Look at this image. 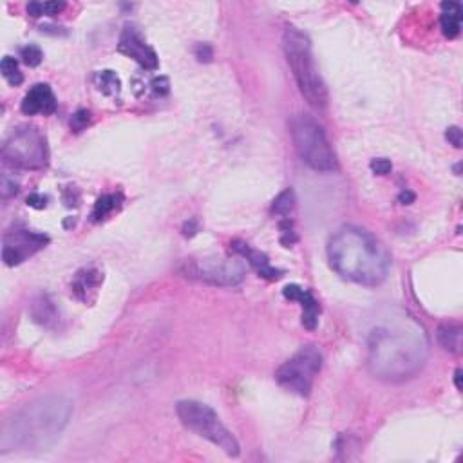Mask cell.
Instances as JSON below:
<instances>
[{"label": "cell", "instance_id": "1", "mask_svg": "<svg viewBox=\"0 0 463 463\" xmlns=\"http://www.w3.org/2000/svg\"><path fill=\"white\" fill-rule=\"evenodd\" d=\"M425 358V333L413 321L376 326L367 338V366L382 380H407L424 367Z\"/></svg>", "mask_w": 463, "mask_h": 463}, {"label": "cell", "instance_id": "2", "mask_svg": "<svg viewBox=\"0 0 463 463\" xmlns=\"http://www.w3.org/2000/svg\"><path fill=\"white\" fill-rule=\"evenodd\" d=\"M73 402L64 395L42 396L8 418L0 431L2 453L45 451L62 436L73 416Z\"/></svg>", "mask_w": 463, "mask_h": 463}, {"label": "cell", "instance_id": "3", "mask_svg": "<svg viewBox=\"0 0 463 463\" xmlns=\"http://www.w3.org/2000/svg\"><path fill=\"white\" fill-rule=\"evenodd\" d=\"M327 259L342 279L362 286H378L391 270V254L369 230L346 224L327 241Z\"/></svg>", "mask_w": 463, "mask_h": 463}, {"label": "cell", "instance_id": "4", "mask_svg": "<svg viewBox=\"0 0 463 463\" xmlns=\"http://www.w3.org/2000/svg\"><path fill=\"white\" fill-rule=\"evenodd\" d=\"M283 49L301 94L313 109H326L327 89L313 60L310 39L297 28H286L283 34Z\"/></svg>", "mask_w": 463, "mask_h": 463}, {"label": "cell", "instance_id": "5", "mask_svg": "<svg viewBox=\"0 0 463 463\" xmlns=\"http://www.w3.org/2000/svg\"><path fill=\"white\" fill-rule=\"evenodd\" d=\"M293 145L297 149L301 160L313 171L333 172L336 171V156L332 143L327 140L324 129L315 118L308 114H297L290 122Z\"/></svg>", "mask_w": 463, "mask_h": 463}, {"label": "cell", "instance_id": "6", "mask_svg": "<svg viewBox=\"0 0 463 463\" xmlns=\"http://www.w3.org/2000/svg\"><path fill=\"white\" fill-rule=\"evenodd\" d=\"M176 411L181 424L185 425L186 429L195 433L201 438L208 440L210 444L219 447L224 454L239 456V442L234 434L226 429V425L221 422L217 413L210 405L197 402V400H181Z\"/></svg>", "mask_w": 463, "mask_h": 463}, {"label": "cell", "instance_id": "7", "mask_svg": "<svg viewBox=\"0 0 463 463\" xmlns=\"http://www.w3.org/2000/svg\"><path fill=\"white\" fill-rule=\"evenodd\" d=\"M6 165L22 171H40L49 163L47 140L36 127L22 125L13 129L2 145Z\"/></svg>", "mask_w": 463, "mask_h": 463}, {"label": "cell", "instance_id": "8", "mask_svg": "<svg viewBox=\"0 0 463 463\" xmlns=\"http://www.w3.org/2000/svg\"><path fill=\"white\" fill-rule=\"evenodd\" d=\"M322 355L315 346L299 349L292 358H288L275 373V380L281 387L299 396H308L313 382L321 373Z\"/></svg>", "mask_w": 463, "mask_h": 463}, {"label": "cell", "instance_id": "9", "mask_svg": "<svg viewBox=\"0 0 463 463\" xmlns=\"http://www.w3.org/2000/svg\"><path fill=\"white\" fill-rule=\"evenodd\" d=\"M181 272L185 277L214 286H237L244 279V266L239 261L223 259H191Z\"/></svg>", "mask_w": 463, "mask_h": 463}, {"label": "cell", "instance_id": "10", "mask_svg": "<svg viewBox=\"0 0 463 463\" xmlns=\"http://www.w3.org/2000/svg\"><path fill=\"white\" fill-rule=\"evenodd\" d=\"M47 244L49 237L45 234H39L33 230H13L4 235L2 259L8 266H19Z\"/></svg>", "mask_w": 463, "mask_h": 463}, {"label": "cell", "instance_id": "11", "mask_svg": "<svg viewBox=\"0 0 463 463\" xmlns=\"http://www.w3.org/2000/svg\"><path fill=\"white\" fill-rule=\"evenodd\" d=\"M118 51L129 58H132L136 64L142 65L147 71H156L160 67V58L156 51L147 44L143 36L134 28H125L118 42Z\"/></svg>", "mask_w": 463, "mask_h": 463}, {"label": "cell", "instance_id": "12", "mask_svg": "<svg viewBox=\"0 0 463 463\" xmlns=\"http://www.w3.org/2000/svg\"><path fill=\"white\" fill-rule=\"evenodd\" d=\"M103 283V272L96 266L78 270L71 283V293L83 304H93Z\"/></svg>", "mask_w": 463, "mask_h": 463}, {"label": "cell", "instance_id": "13", "mask_svg": "<svg viewBox=\"0 0 463 463\" xmlns=\"http://www.w3.org/2000/svg\"><path fill=\"white\" fill-rule=\"evenodd\" d=\"M56 98H54L53 91L47 83H36L25 93L24 100H22V112L28 116H34V114H53L56 111Z\"/></svg>", "mask_w": 463, "mask_h": 463}, {"label": "cell", "instance_id": "14", "mask_svg": "<svg viewBox=\"0 0 463 463\" xmlns=\"http://www.w3.org/2000/svg\"><path fill=\"white\" fill-rule=\"evenodd\" d=\"M283 295L288 301H295L303 306V326L306 330H315L319 324V313H321V304L315 301L310 290L299 286V284H288L284 286Z\"/></svg>", "mask_w": 463, "mask_h": 463}, {"label": "cell", "instance_id": "15", "mask_svg": "<svg viewBox=\"0 0 463 463\" xmlns=\"http://www.w3.org/2000/svg\"><path fill=\"white\" fill-rule=\"evenodd\" d=\"M230 248H232L234 254H237L243 259H246L250 266H252V268H254L263 279H268V281H277V279L283 277V270L273 268L272 264H270L268 255L263 254V252H259V250L252 248L250 244L243 243V241H234V243L230 244Z\"/></svg>", "mask_w": 463, "mask_h": 463}, {"label": "cell", "instance_id": "16", "mask_svg": "<svg viewBox=\"0 0 463 463\" xmlns=\"http://www.w3.org/2000/svg\"><path fill=\"white\" fill-rule=\"evenodd\" d=\"M462 6L458 2H444L442 4V17H440V25L442 33L447 39H456L462 30Z\"/></svg>", "mask_w": 463, "mask_h": 463}, {"label": "cell", "instance_id": "17", "mask_svg": "<svg viewBox=\"0 0 463 463\" xmlns=\"http://www.w3.org/2000/svg\"><path fill=\"white\" fill-rule=\"evenodd\" d=\"M31 315H33L34 322H39L42 326H51L53 322H56L58 315H56V308L51 303V299L47 295H42L33 303L31 308Z\"/></svg>", "mask_w": 463, "mask_h": 463}, {"label": "cell", "instance_id": "18", "mask_svg": "<svg viewBox=\"0 0 463 463\" xmlns=\"http://www.w3.org/2000/svg\"><path fill=\"white\" fill-rule=\"evenodd\" d=\"M122 194H103L102 197H98V201L94 203L93 212H91V221L93 223L103 221L109 214H112L114 210L122 206Z\"/></svg>", "mask_w": 463, "mask_h": 463}, {"label": "cell", "instance_id": "19", "mask_svg": "<svg viewBox=\"0 0 463 463\" xmlns=\"http://www.w3.org/2000/svg\"><path fill=\"white\" fill-rule=\"evenodd\" d=\"M438 342L445 352H462V330L454 324H444L438 327Z\"/></svg>", "mask_w": 463, "mask_h": 463}, {"label": "cell", "instance_id": "20", "mask_svg": "<svg viewBox=\"0 0 463 463\" xmlns=\"http://www.w3.org/2000/svg\"><path fill=\"white\" fill-rule=\"evenodd\" d=\"M94 85L105 96H114L122 89V82L118 78V74L111 71V69H105V71H100V73L94 74Z\"/></svg>", "mask_w": 463, "mask_h": 463}, {"label": "cell", "instance_id": "21", "mask_svg": "<svg viewBox=\"0 0 463 463\" xmlns=\"http://www.w3.org/2000/svg\"><path fill=\"white\" fill-rule=\"evenodd\" d=\"M293 208H295V192H293V189H286V191L281 192L272 203V214L281 215V217H286Z\"/></svg>", "mask_w": 463, "mask_h": 463}, {"label": "cell", "instance_id": "22", "mask_svg": "<svg viewBox=\"0 0 463 463\" xmlns=\"http://www.w3.org/2000/svg\"><path fill=\"white\" fill-rule=\"evenodd\" d=\"M0 71H2V76L8 80L10 85L13 87H19L20 83L24 82V76L20 73L19 69V62L15 58H11V56H4L2 58V64H0Z\"/></svg>", "mask_w": 463, "mask_h": 463}, {"label": "cell", "instance_id": "23", "mask_svg": "<svg viewBox=\"0 0 463 463\" xmlns=\"http://www.w3.org/2000/svg\"><path fill=\"white\" fill-rule=\"evenodd\" d=\"M20 58L24 60L25 65H30V67H36V65L42 64V60H44V53H42V49L39 45H25L20 51Z\"/></svg>", "mask_w": 463, "mask_h": 463}, {"label": "cell", "instance_id": "24", "mask_svg": "<svg viewBox=\"0 0 463 463\" xmlns=\"http://www.w3.org/2000/svg\"><path fill=\"white\" fill-rule=\"evenodd\" d=\"M89 123H91V111H87V109H80L71 118V129L74 132H82Z\"/></svg>", "mask_w": 463, "mask_h": 463}, {"label": "cell", "instance_id": "25", "mask_svg": "<svg viewBox=\"0 0 463 463\" xmlns=\"http://www.w3.org/2000/svg\"><path fill=\"white\" fill-rule=\"evenodd\" d=\"M371 171L378 174V176H385V174H389L393 165H391L389 160H385V158H376V160L371 161Z\"/></svg>", "mask_w": 463, "mask_h": 463}, {"label": "cell", "instance_id": "26", "mask_svg": "<svg viewBox=\"0 0 463 463\" xmlns=\"http://www.w3.org/2000/svg\"><path fill=\"white\" fill-rule=\"evenodd\" d=\"M0 192H2V197L8 200L11 195H15L19 192V183L15 180H10L8 176H2V183H0Z\"/></svg>", "mask_w": 463, "mask_h": 463}, {"label": "cell", "instance_id": "27", "mask_svg": "<svg viewBox=\"0 0 463 463\" xmlns=\"http://www.w3.org/2000/svg\"><path fill=\"white\" fill-rule=\"evenodd\" d=\"M152 89H154V93L160 94V96H165L171 91V82L166 76H156V78L152 80Z\"/></svg>", "mask_w": 463, "mask_h": 463}, {"label": "cell", "instance_id": "28", "mask_svg": "<svg viewBox=\"0 0 463 463\" xmlns=\"http://www.w3.org/2000/svg\"><path fill=\"white\" fill-rule=\"evenodd\" d=\"M195 58L200 62H210L214 58V49L210 47L208 44H197L195 45Z\"/></svg>", "mask_w": 463, "mask_h": 463}, {"label": "cell", "instance_id": "29", "mask_svg": "<svg viewBox=\"0 0 463 463\" xmlns=\"http://www.w3.org/2000/svg\"><path fill=\"white\" fill-rule=\"evenodd\" d=\"M47 195L44 194H31L28 195V200H25V203L31 206V208H36V210H42L47 206Z\"/></svg>", "mask_w": 463, "mask_h": 463}, {"label": "cell", "instance_id": "30", "mask_svg": "<svg viewBox=\"0 0 463 463\" xmlns=\"http://www.w3.org/2000/svg\"><path fill=\"white\" fill-rule=\"evenodd\" d=\"M445 138H447L449 143L456 147V149L462 147V129L460 127H449L447 132H445Z\"/></svg>", "mask_w": 463, "mask_h": 463}, {"label": "cell", "instance_id": "31", "mask_svg": "<svg viewBox=\"0 0 463 463\" xmlns=\"http://www.w3.org/2000/svg\"><path fill=\"white\" fill-rule=\"evenodd\" d=\"M64 8V2H44V15H58Z\"/></svg>", "mask_w": 463, "mask_h": 463}, {"label": "cell", "instance_id": "32", "mask_svg": "<svg viewBox=\"0 0 463 463\" xmlns=\"http://www.w3.org/2000/svg\"><path fill=\"white\" fill-rule=\"evenodd\" d=\"M195 234H197V223H195L194 219L186 221V223L183 224V235H185V237H194Z\"/></svg>", "mask_w": 463, "mask_h": 463}, {"label": "cell", "instance_id": "33", "mask_svg": "<svg viewBox=\"0 0 463 463\" xmlns=\"http://www.w3.org/2000/svg\"><path fill=\"white\" fill-rule=\"evenodd\" d=\"M415 197H416V195L413 194V192L404 191V192H402V194L398 195V201H400V203H402V205H411V203L415 201Z\"/></svg>", "mask_w": 463, "mask_h": 463}, {"label": "cell", "instance_id": "34", "mask_svg": "<svg viewBox=\"0 0 463 463\" xmlns=\"http://www.w3.org/2000/svg\"><path fill=\"white\" fill-rule=\"evenodd\" d=\"M454 382H456V387L462 389V369H456V373H454Z\"/></svg>", "mask_w": 463, "mask_h": 463}]
</instances>
